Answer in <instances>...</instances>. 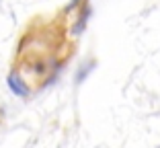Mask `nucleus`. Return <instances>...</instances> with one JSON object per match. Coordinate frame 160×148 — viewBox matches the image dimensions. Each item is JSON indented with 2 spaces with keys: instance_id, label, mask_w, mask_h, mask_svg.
<instances>
[{
  "instance_id": "1",
  "label": "nucleus",
  "mask_w": 160,
  "mask_h": 148,
  "mask_svg": "<svg viewBox=\"0 0 160 148\" xmlns=\"http://www.w3.org/2000/svg\"><path fill=\"white\" fill-rule=\"evenodd\" d=\"M6 128V111H4V107L0 105V132Z\"/></svg>"
}]
</instances>
